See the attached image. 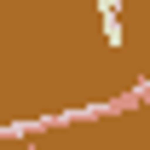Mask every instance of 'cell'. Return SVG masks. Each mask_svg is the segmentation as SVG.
Here are the masks:
<instances>
[{
	"mask_svg": "<svg viewBox=\"0 0 150 150\" xmlns=\"http://www.w3.org/2000/svg\"><path fill=\"white\" fill-rule=\"evenodd\" d=\"M98 29L104 46H121V0H98Z\"/></svg>",
	"mask_w": 150,
	"mask_h": 150,
	"instance_id": "cell-1",
	"label": "cell"
}]
</instances>
